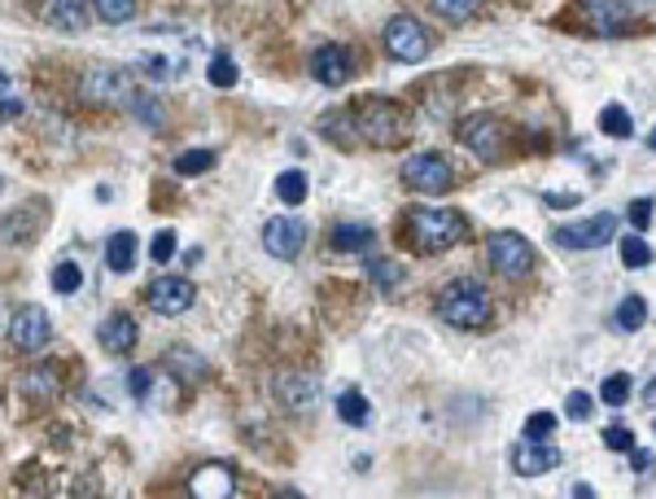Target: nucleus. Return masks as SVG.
I'll return each instance as SVG.
<instances>
[{
  "label": "nucleus",
  "instance_id": "obj_12",
  "mask_svg": "<svg viewBox=\"0 0 656 499\" xmlns=\"http://www.w3.org/2000/svg\"><path fill=\"white\" fill-rule=\"evenodd\" d=\"M307 246V224L303 220H294V215H276V220H267L263 224V250L272 254V258H298Z\"/></svg>",
  "mask_w": 656,
  "mask_h": 499
},
{
  "label": "nucleus",
  "instance_id": "obj_42",
  "mask_svg": "<svg viewBox=\"0 0 656 499\" xmlns=\"http://www.w3.org/2000/svg\"><path fill=\"white\" fill-rule=\"evenodd\" d=\"M145 75L167 79V75H171V62H167V57H149V62H145Z\"/></svg>",
  "mask_w": 656,
  "mask_h": 499
},
{
  "label": "nucleus",
  "instance_id": "obj_14",
  "mask_svg": "<svg viewBox=\"0 0 656 499\" xmlns=\"http://www.w3.org/2000/svg\"><path fill=\"white\" fill-rule=\"evenodd\" d=\"M350 71H355V62H350V53H346L341 44H320V49L311 53V75H316L325 88H341V84L350 79Z\"/></svg>",
  "mask_w": 656,
  "mask_h": 499
},
{
  "label": "nucleus",
  "instance_id": "obj_38",
  "mask_svg": "<svg viewBox=\"0 0 656 499\" xmlns=\"http://www.w3.org/2000/svg\"><path fill=\"white\" fill-rule=\"evenodd\" d=\"M604 443H609L613 452H635V434H631V429H622V425L604 429Z\"/></svg>",
  "mask_w": 656,
  "mask_h": 499
},
{
  "label": "nucleus",
  "instance_id": "obj_2",
  "mask_svg": "<svg viewBox=\"0 0 656 499\" xmlns=\"http://www.w3.org/2000/svg\"><path fill=\"white\" fill-rule=\"evenodd\" d=\"M490 311H495V302H490L486 285H477V280H451L437 289V316L455 329H482L490 320Z\"/></svg>",
  "mask_w": 656,
  "mask_h": 499
},
{
  "label": "nucleus",
  "instance_id": "obj_5",
  "mask_svg": "<svg viewBox=\"0 0 656 499\" xmlns=\"http://www.w3.org/2000/svg\"><path fill=\"white\" fill-rule=\"evenodd\" d=\"M355 131L359 136H368L372 145H403L408 140V119H403V110L394 106V102H372L359 119H355Z\"/></svg>",
  "mask_w": 656,
  "mask_h": 499
},
{
  "label": "nucleus",
  "instance_id": "obj_19",
  "mask_svg": "<svg viewBox=\"0 0 656 499\" xmlns=\"http://www.w3.org/2000/svg\"><path fill=\"white\" fill-rule=\"evenodd\" d=\"M232 487H236V478H232V469L228 465H211V469H198L193 474V482H189V491L198 499L207 496H232Z\"/></svg>",
  "mask_w": 656,
  "mask_h": 499
},
{
  "label": "nucleus",
  "instance_id": "obj_35",
  "mask_svg": "<svg viewBox=\"0 0 656 499\" xmlns=\"http://www.w3.org/2000/svg\"><path fill=\"white\" fill-rule=\"evenodd\" d=\"M131 110H136V119H145L149 127H158L162 124V110H158V97H131Z\"/></svg>",
  "mask_w": 656,
  "mask_h": 499
},
{
  "label": "nucleus",
  "instance_id": "obj_29",
  "mask_svg": "<svg viewBox=\"0 0 656 499\" xmlns=\"http://www.w3.org/2000/svg\"><path fill=\"white\" fill-rule=\"evenodd\" d=\"M430 4H434V13H442L446 22H468L482 9V0H430Z\"/></svg>",
  "mask_w": 656,
  "mask_h": 499
},
{
  "label": "nucleus",
  "instance_id": "obj_6",
  "mask_svg": "<svg viewBox=\"0 0 656 499\" xmlns=\"http://www.w3.org/2000/svg\"><path fill=\"white\" fill-rule=\"evenodd\" d=\"M403 184H408L412 193L442 198V193L455 184V171H451V162H446L442 153H416V158H408V167H403Z\"/></svg>",
  "mask_w": 656,
  "mask_h": 499
},
{
  "label": "nucleus",
  "instance_id": "obj_17",
  "mask_svg": "<svg viewBox=\"0 0 656 499\" xmlns=\"http://www.w3.org/2000/svg\"><path fill=\"white\" fill-rule=\"evenodd\" d=\"M591 26L595 35H622L631 26V9L622 0H591Z\"/></svg>",
  "mask_w": 656,
  "mask_h": 499
},
{
  "label": "nucleus",
  "instance_id": "obj_25",
  "mask_svg": "<svg viewBox=\"0 0 656 499\" xmlns=\"http://www.w3.org/2000/svg\"><path fill=\"white\" fill-rule=\"evenodd\" d=\"M276 198H281L285 206H303V202H307V176H303V171H281Z\"/></svg>",
  "mask_w": 656,
  "mask_h": 499
},
{
  "label": "nucleus",
  "instance_id": "obj_46",
  "mask_svg": "<svg viewBox=\"0 0 656 499\" xmlns=\"http://www.w3.org/2000/svg\"><path fill=\"white\" fill-rule=\"evenodd\" d=\"M4 88H9V75H4V71H0V93H4Z\"/></svg>",
  "mask_w": 656,
  "mask_h": 499
},
{
  "label": "nucleus",
  "instance_id": "obj_43",
  "mask_svg": "<svg viewBox=\"0 0 656 499\" xmlns=\"http://www.w3.org/2000/svg\"><path fill=\"white\" fill-rule=\"evenodd\" d=\"M573 496H578V499H591V496H595V487H586V482H578V487H573Z\"/></svg>",
  "mask_w": 656,
  "mask_h": 499
},
{
  "label": "nucleus",
  "instance_id": "obj_22",
  "mask_svg": "<svg viewBox=\"0 0 656 499\" xmlns=\"http://www.w3.org/2000/svg\"><path fill=\"white\" fill-rule=\"evenodd\" d=\"M337 416H341L346 425L363 429V425H368V416H372V407H368V399H363L359 390H346V394L337 399Z\"/></svg>",
  "mask_w": 656,
  "mask_h": 499
},
{
  "label": "nucleus",
  "instance_id": "obj_9",
  "mask_svg": "<svg viewBox=\"0 0 656 499\" xmlns=\"http://www.w3.org/2000/svg\"><path fill=\"white\" fill-rule=\"evenodd\" d=\"M276 403L289 412V416H311L320 407V381L307 373H281L272 385Z\"/></svg>",
  "mask_w": 656,
  "mask_h": 499
},
{
  "label": "nucleus",
  "instance_id": "obj_4",
  "mask_svg": "<svg viewBox=\"0 0 656 499\" xmlns=\"http://www.w3.org/2000/svg\"><path fill=\"white\" fill-rule=\"evenodd\" d=\"M84 97L93 106H127L136 97V75L127 66H93L84 75Z\"/></svg>",
  "mask_w": 656,
  "mask_h": 499
},
{
  "label": "nucleus",
  "instance_id": "obj_41",
  "mask_svg": "<svg viewBox=\"0 0 656 499\" xmlns=\"http://www.w3.org/2000/svg\"><path fill=\"white\" fill-rule=\"evenodd\" d=\"M171 250H176V233H158L149 254H154V263H167V258H171Z\"/></svg>",
  "mask_w": 656,
  "mask_h": 499
},
{
  "label": "nucleus",
  "instance_id": "obj_3",
  "mask_svg": "<svg viewBox=\"0 0 656 499\" xmlns=\"http://www.w3.org/2000/svg\"><path fill=\"white\" fill-rule=\"evenodd\" d=\"M381 40H385V53L399 57V62H425V57L434 53L430 31L421 26V18H408V13L390 18L385 31H381Z\"/></svg>",
  "mask_w": 656,
  "mask_h": 499
},
{
  "label": "nucleus",
  "instance_id": "obj_8",
  "mask_svg": "<svg viewBox=\"0 0 656 499\" xmlns=\"http://www.w3.org/2000/svg\"><path fill=\"white\" fill-rule=\"evenodd\" d=\"M459 140H464L482 162H499V158L508 153V131H504L499 119H490V115L464 119V124H459Z\"/></svg>",
  "mask_w": 656,
  "mask_h": 499
},
{
  "label": "nucleus",
  "instance_id": "obj_37",
  "mask_svg": "<svg viewBox=\"0 0 656 499\" xmlns=\"http://www.w3.org/2000/svg\"><path fill=\"white\" fill-rule=\"evenodd\" d=\"M564 412H569V421H586V416H591V394L573 390V394H569V403H564Z\"/></svg>",
  "mask_w": 656,
  "mask_h": 499
},
{
  "label": "nucleus",
  "instance_id": "obj_36",
  "mask_svg": "<svg viewBox=\"0 0 656 499\" xmlns=\"http://www.w3.org/2000/svg\"><path fill=\"white\" fill-rule=\"evenodd\" d=\"M551 429H556V416H551V412H535V416L526 421V438H530V443H543Z\"/></svg>",
  "mask_w": 656,
  "mask_h": 499
},
{
  "label": "nucleus",
  "instance_id": "obj_30",
  "mask_svg": "<svg viewBox=\"0 0 656 499\" xmlns=\"http://www.w3.org/2000/svg\"><path fill=\"white\" fill-rule=\"evenodd\" d=\"M211 167H215V153H211V149H189V153L176 158V171H180V176H202V171H211Z\"/></svg>",
  "mask_w": 656,
  "mask_h": 499
},
{
  "label": "nucleus",
  "instance_id": "obj_1",
  "mask_svg": "<svg viewBox=\"0 0 656 499\" xmlns=\"http://www.w3.org/2000/svg\"><path fill=\"white\" fill-rule=\"evenodd\" d=\"M403 233H408V246L412 250H421V254H442V250L459 246V242L468 237V224H464V215H455V211H446V206H425V211H412V215H408Z\"/></svg>",
  "mask_w": 656,
  "mask_h": 499
},
{
  "label": "nucleus",
  "instance_id": "obj_28",
  "mask_svg": "<svg viewBox=\"0 0 656 499\" xmlns=\"http://www.w3.org/2000/svg\"><path fill=\"white\" fill-rule=\"evenodd\" d=\"M368 276L377 280V289H399L403 267H399L394 258H368Z\"/></svg>",
  "mask_w": 656,
  "mask_h": 499
},
{
  "label": "nucleus",
  "instance_id": "obj_24",
  "mask_svg": "<svg viewBox=\"0 0 656 499\" xmlns=\"http://www.w3.org/2000/svg\"><path fill=\"white\" fill-rule=\"evenodd\" d=\"M617 329L622 333H635V329H644V320H648V302L639 298V294H631V298H622V307H617Z\"/></svg>",
  "mask_w": 656,
  "mask_h": 499
},
{
  "label": "nucleus",
  "instance_id": "obj_20",
  "mask_svg": "<svg viewBox=\"0 0 656 499\" xmlns=\"http://www.w3.org/2000/svg\"><path fill=\"white\" fill-rule=\"evenodd\" d=\"M372 242H377V233L368 224H337L332 229V250H341V254H359V250H368Z\"/></svg>",
  "mask_w": 656,
  "mask_h": 499
},
{
  "label": "nucleus",
  "instance_id": "obj_23",
  "mask_svg": "<svg viewBox=\"0 0 656 499\" xmlns=\"http://www.w3.org/2000/svg\"><path fill=\"white\" fill-rule=\"evenodd\" d=\"M600 131L613 136V140H626V136H635V119H631L626 106H604L600 110Z\"/></svg>",
  "mask_w": 656,
  "mask_h": 499
},
{
  "label": "nucleus",
  "instance_id": "obj_21",
  "mask_svg": "<svg viewBox=\"0 0 656 499\" xmlns=\"http://www.w3.org/2000/svg\"><path fill=\"white\" fill-rule=\"evenodd\" d=\"M131 263H136V237L131 233H114L106 242V267L109 272H131Z\"/></svg>",
  "mask_w": 656,
  "mask_h": 499
},
{
  "label": "nucleus",
  "instance_id": "obj_7",
  "mask_svg": "<svg viewBox=\"0 0 656 499\" xmlns=\"http://www.w3.org/2000/svg\"><path fill=\"white\" fill-rule=\"evenodd\" d=\"M486 258H490V267H495L499 276H508V280H521V276L535 267V250H530L526 237H517V233H490Z\"/></svg>",
  "mask_w": 656,
  "mask_h": 499
},
{
  "label": "nucleus",
  "instance_id": "obj_27",
  "mask_svg": "<svg viewBox=\"0 0 656 499\" xmlns=\"http://www.w3.org/2000/svg\"><path fill=\"white\" fill-rule=\"evenodd\" d=\"M93 13L109 22V26H118V22H131L136 18V0H93Z\"/></svg>",
  "mask_w": 656,
  "mask_h": 499
},
{
  "label": "nucleus",
  "instance_id": "obj_13",
  "mask_svg": "<svg viewBox=\"0 0 656 499\" xmlns=\"http://www.w3.org/2000/svg\"><path fill=\"white\" fill-rule=\"evenodd\" d=\"M617 237V215H595V220H582V224H569L556 233V246L560 250H600Z\"/></svg>",
  "mask_w": 656,
  "mask_h": 499
},
{
  "label": "nucleus",
  "instance_id": "obj_26",
  "mask_svg": "<svg viewBox=\"0 0 656 499\" xmlns=\"http://www.w3.org/2000/svg\"><path fill=\"white\" fill-rule=\"evenodd\" d=\"M22 381H27V394H31V399H53V394L62 390V385H57V369H53V364H40L35 373H27Z\"/></svg>",
  "mask_w": 656,
  "mask_h": 499
},
{
  "label": "nucleus",
  "instance_id": "obj_44",
  "mask_svg": "<svg viewBox=\"0 0 656 499\" xmlns=\"http://www.w3.org/2000/svg\"><path fill=\"white\" fill-rule=\"evenodd\" d=\"M18 110H22V106H18V102H9V106H0V119H13Z\"/></svg>",
  "mask_w": 656,
  "mask_h": 499
},
{
  "label": "nucleus",
  "instance_id": "obj_45",
  "mask_svg": "<svg viewBox=\"0 0 656 499\" xmlns=\"http://www.w3.org/2000/svg\"><path fill=\"white\" fill-rule=\"evenodd\" d=\"M644 399H648V403H653V407H656V381H653V385H648V390H644Z\"/></svg>",
  "mask_w": 656,
  "mask_h": 499
},
{
  "label": "nucleus",
  "instance_id": "obj_15",
  "mask_svg": "<svg viewBox=\"0 0 656 499\" xmlns=\"http://www.w3.org/2000/svg\"><path fill=\"white\" fill-rule=\"evenodd\" d=\"M560 465V452L556 447H547V443H521L517 452H512V469L521 474V478H539V474H551Z\"/></svg>",
  "mask_w": 656,
  "mask_h": 499
},
{
  "label": "nucleus",
  "instance_id": "obj_32",
  "mask_svg": "<svg viewBox=\"0 0 656 499\" xmlns=\"http://www.w3.org/2000/svg\"><path fill=\"white\" fill-rule=\"evenodd\" d=\"M80 285H84V272L75 263H57L53 267V289L57 294H80Z\"/></svg>",
  "mask_w": 656,
  "mask_h": 499
},
{
  "label": "nucleus",
  "instance_id": "obj_10",
  "mask_svg": "<svg viewBox=\"0 0 656 499\" xmlns=\"http://www.w3.org/2000/svg\"><path fill=\"white\" fill-rule=\"evenodd\" d=\"M53 338V320L40 311V307H18L13 320H9V342L22 351V355H35L44 351Z\"/></svg>",
  "mask_w": 656,
  "mask_h": 499
},
{
  "label": "nucleus",
  "instance_id": "obj_18",
  "mask_svg": "<svg viewBox=\"0 0 656 499\" xmlns=\"http://www.w3.org/2000/svg\"><path fill=\"white\" fill-rule=\"evenodd\" d=\"M44 18H49V26H53V31L80 35V31L88 26V0H53Z\"/></svg>",
  "mask_w": 656,
  "mask_h": 499
},
{
  "label": "nucleus",
  "instance_id": "obj_40",
  "mask_svg": "<svg viewBox=\"0 0 656 499\" xmlns=\"http://www.w3.org/2000/svg\"><path fill=\"white\" fill-rule=\"evenodd\" d=\"M631 224H635V229H648V224H653V198L631 202Z\"/></svg>",
  "mask_w": 656,
  "mask_h": 499
},
{
  "label": "nucleus",
  "instance_id": "obj_47",
  "mask_svg": "<svg viewBox=\"0 0 656 499\" xmlns=\"http://www.w3.org/2000/svg\"><path fill=\"white\" fill-rule=\"evenodd\" d=\"M648 145H653V149H656V127H653V136H648Z\"/></svg>",
  "mask_w": 656,
  "mask_h": 499
},
{
  "label": "nucleus",
  "instance_id": "obj_33",
  "mask_svg": "<svg viewBox=\"0 0 656 499\" xmlns=\"http://www.w3.org/2000/svg\"><path fill=\"white\" fill-rule=\"evenodd\" d=\"M207 79H211L215 88H232V84H236V66H232V57H228V53H215V57H211Z\"/></svg>",
  "mask_w": 656,
  "mask_h": 499
},
{
  "label": "nucleus",
  "instance_id": "obj_39",
  "mask_svg": "<svg viewBox=\"0 0 656 499\" xmlns=\"http://www.w3.org/2000/svg\"><path fill=\"white\" fill-rule=\"evenodd\" d=\"M127 385H131V394H136V399H149V390H154V373H149V369H131Z\"/></svg>",
  "mask_w": 656,
  "mask_h": 499
},
{
  "label": "nucleus",
  "instance_id": "obj_31",
  "mask_svg": "<svg viewBox=\"0 0 656 499\" xmlns=\"http://www.w3.org/2000/svg\"><path fill=\"white\" fill-rule=\"evenodd\" d=\"M600 399L609 403V407H622L626 399H631V376L626 373H613L604 385H600Z\"/></svg>",
  "mask_w": 656,
  "mask_h": 499
},
{
  "label": "nucleus",
  "instance_id": "obj_16",
  "mask_svg": "<svg viewBox=\"0 0 656 499\" xmlns=\"http://www.w3.org/2000/svg\"><path fill=\"white\" fill-rule=\"evenodd\" d=\"M97 342L106 347L109 355H127L131 347H136V320L127 316V311H114L102 320V329H97Z\"/></svg>",
  "mask_w": 656,
  "mask_h": 499
},
{
  "label": "nucleus",
  "instance_id": "obj_34",
  "mask_svg": "<svg viewBox=\"0 0 656 499\" xmlns=\"http://www.w3.org/2000/svg\"><path fill=\"white\" fill-rule=\"evenodd\" d=\"M622 263H626V267H648V263H653V250H648V242H644L639 233L622 242Z\"/></svg>",
  "mask_w": 656,
  "mask_h": 499
},
{
  "label": "nucleus",
  "instance_id": "obj_11",
  "mask_svg": "<svg viewBox=\"0 0 656 499\" xmlns=\"http://www.w3.org/2000/svg\"><path fill=\"white\" fill-rule=\"evenodd\" d=\"M193 302H198V289L189 276H158L149 285V311L158 316H184Z\"/></svg>",
  "mask_w": 656,
  "mask_h": 499
}]
</instances>
